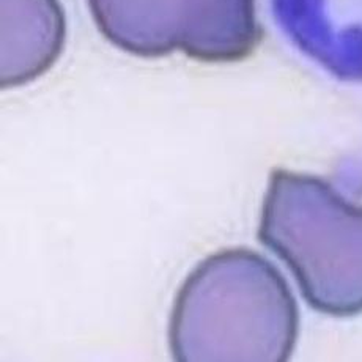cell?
<instances>
[{
  "label": "cell",
  "instance_id": "obj_2",
  "mask_svg": "<svg viewBox=\"0 0 362 362\" xmlns=\"http://www.w3.org/2000/svg\"><path fill=\"white\" fill-rule=\"evenodd\" d=\"M259 238L288 264L310 308L332 317L362 313V206L328 181L271 173Z\"/></svg>",
  "mask_w": 362,
  "mask_h": 362
},
{
  "label": "cell",
  "instance_id": "obj_1",
  "mask_svg": "<svg viewBox=\"0 0 362 362\" xmlns=\"http://www.w3.org/2000/svg\"><path fill=\"white\" fill-rule=\"evenodd\" d=\"M298 328L284 276L238 247L210 255L187 276L173 303L169 344L180 362H284Z\"/></svg>",
  "mask_w": 362,
  "mask_h": 362
},
{
  "label": "cell",
  "instance_id": "obj_3",
  "mask_svg": "<svg viewBox=\"0 0 362 362\" xmlns=\"http://www.w3.org/2000/svg\"><path fill=\"white\" fill-rule=\"evenodd\" d=\"M100 32L139 57L181 51L202 62L247 57L260 41L255 0H87Z\"/></svg>",
  "mask_w": 362,
  "mask_h": 362
},
{
  "label": "cell",
  "instance_id": "obj_4",
  "mask_svg": "<svg viewBox=\"0 0 362 362\" xmlns=\"http://www.w3.org/2000/svg\"><path fill=\"white\" fill-rule=\"evenodd\" d=\"M66 38L59 0H2V88L40 78L60 57Z\"/></svg>",
  "mask_w": 362,
  "mask_h": 362
}]
</instances>
